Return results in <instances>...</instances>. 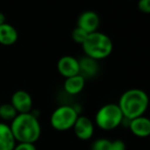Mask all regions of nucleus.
<instances>
[{"label": "nucleus", "instance_id": "22", "mask_svg": "<svg viewBox=\"0 0 150 150\" xmlns=\"http://www.w3.org/2000/svg\"><path fill=\"white\" fill-rule=\"evenodd\" d=\"M0 104H1V103H0Z\"/></svg>", "mask_w": 150, "mask_h": 150}, {"label": "nucleus", "instance_id": "17", "mask_svg": "<svg viewBox=\"0 0 150 150\" xmlns=\"http://www.w3.org/2000/svg\"><path fill=\"white\" fill-rule=\"evenodd\" d=\"M88 35H89V34H88L87 32L82 30L79 27H76L73 30V32H71V39H73L76 43L81 44L82 45V44L85 42V40L87 39Z\"/></svg>", "mask_w": 150, "mask_h": 150}, {"label": "nucleus", "instance_id": "19", "mask_svg": "<svg viewBox=\"0 0 150 150\" xmlns=\"http://www.w3.org/2000/svg\"><path fill=\"white\" fill-rule=\"evenodd\" d=\"M138 9L143 13H150V0H139Z\"/></svg>", "mask_w": 150, "mask_h": 150}, {"label": "nucleus", "instance_id": "8", "mask_svg": "<svg viewBox=\"0 0 150 150\" xmlns=\"http://www.w3.org/2000/svg\"><path fill=\"white\" fill-rule=\"evenodd\" d=\"M99 25H100L99 16L92 10H86L82 12L78 18L77 27L87 32L88 34L96 32L99 28Z\"/></svg>", "mask_w": 150, "mask_h": 150}, {"label": "nucleus", "instance_id": "14", "mask_svg": "<svg viewBox=\"0 0 150 150\" xmlns=\"http://www.w3.org/2000/svg\"><path fill=\"white\" fill-rule=\"evenodd\" d=\"M79 67H80V75L82 77L91 78L94 77L98 71V63L97 60L92 59L88 56H84L79 60Z\"/></svg>", "mask_w": 150, "mask_h": 150}, {"label": "nucleus", "instance_id": "10", "mask_svg": "<svg viewBox=\"0 0 150 150\" xmlns=\"http://www.w3.org/2000/svg\"><path fill=\"white\" fill-rule=\"evenodd\" d=\"M128 128L134 136L146 138L150 136V119L145 115L130 120Z\"/></svg>", "mask_w": 150, "mask_h": 150}, {"label": "nucleus", "instance_id": "3", "mask_svg": "<svg viewBox=\"0 0 150 150\" xmlns=\"http://www.w3.org/2000/svg\"><path fill=\"white\" fill-rule=\"evenodd\" d=\"M82 47L85 56L100 60L110 55L113 50V43L106 34L96 31L88 35L87 39L82 44Z\"/></svg>", "mask_w": 150, "mask_h": 150}, {"label": "nucleus", "instance_id": "13", "mask_svg": "<svg viewBox=\"0 0 150 150\" xmlns=\"http://www.w3.org/2000/svg\"><path fill=\"white\" fill-rule=\"evenodd\" d=\"M18 31L13 26L7 24V23L0 26V44L1 45H12L18 41Z\"/></svg>", "mask_w": 150, "mask_h": 150}, {"label": "nucleus", "instance_id": "1", "mask_svg": "<svg viewBox=\"0 0 150 150\" xmlns=\"http://www.w3.org/2000/svg\"><path fill=\"white\" fill-rule=\"evenodd\" d=\"M117 105L125 119L133 120L145 115L149 106V97L144 90L129 89L120 97Z\"/></svg>", "mask_w": 150, "mask_h": 150}, {"label": "nucleus", "instance_id": "2", "mask_svg": "<svg viewBox=\"0 0 150 150\" xmlns=\"http://www.w3.org/2000/svg\"><path fill=\"white\" fill-rule=\"evenodd\" d=\"M16 142L34 143L41 136V126L33 113H18L9 125Z\"/></svg>", "mask_w": 150, "mask_h": 150}, {"label": "nucleus", "instance_id": "5", "mask_svg": "<svg viewBox=\"0 0 150 150\" xmlns=\"http://www.w3.org/2000/svg\"><path fill=\"white\" fill-rule=\"evenodd\" d=\"M78 117V111L71 105H61L52 112L50 124L56 131H67L73 129Z\"/></svg>", "mask_w": 150, "mask_h": 150}, {"label": "nucleus", "instance_id": "9", "mask_svg": "<svg viewBox=\"0 0 150 150\" xmlns=\"http://www.w3.org/2000/svg\"><path fill=\"white\" fill-rule=\"evenodd\" d=\"M57 69L58 73L65 79L80 75L79 60L71 55L62 56L57 62Z\"/></svg>", "mask_w": 150, "mask_h": 150}, {"label": "nucleus", "instance_id": "12", "mask_svg": "<svg viewBox=\"0 0 150 150\" xmlns=\"http://www.w3.org/2000/svg\"><path fill=\"white\" fill-rule=\"evenodd\" d=\"M86 79L81 75L74 76L71 78H67L63 83V89L69 95H77L83 91L85 87Z\"/></svg>", "mask_w": 150, "mask_h": 150}, {"label": "nucleus", "instance_id": "20", "mask_svg": "<svg viewBox=\"0 0 150 150\" xmlns=\"http://www.w3.org/2000/svg\"><path fill=\"white\" fill-rule=\"evenodd\" d=\"M111 150H126V143L120 139L111 141Z\"/></svg>", "mask_w": 150, "mask_h": 150}, {"label": "nucleus", "instance_id": "15", "mask_svg": "<svg viewBox=\"0 0 150 150\" xmlns=\"http://www.w3.org/2000/svg\"><path fill=\"white\" fill-rule=\"evenodd\" d=\"M18 111L14 109V107L11 105V103H3L0 104V119L3 120H12L18 115Z\"/></svg>", "mask_w": 150, "mask_h": 150}, {"label": "nucleus", "instance_id": "11", "mask_svg": "<svg viewBox=\"0 0 150 150\" xmlns=\"http://www.w3.org/2000/svg\"><path fill=\"white\" fill-rule=\"evenodd\" d=\"M16 144V138L9 125L0 122V150H13Z\"/></svg>", "mask_w": 150, "mask_h": 150}, {"label": "nucleus", "instance_id": "6", "mask_svg": "<svg viewBox=\"0 0 150 150\" xmlns=\"http://www.w3.org/2000/svg\"><path fill=\"white\" fill-rule=\"evenodd\" d=\"M11 105L18 113H29L33 107L32 96L25 90H18L11 96Z\"/></svg>", "mask_w": 150, "mask_h": 150}, {"label": "nucleus", "instance_id": "7", "mask_svg": "<svg viewBox=\"0 0 150 150\" xmlns=\"http://www.w3.org/2000/svg\"><path fill=\"white\" fill-rule=\"evenodd\" d=\"M75 135L80 140H89L94 134V124L89 117L79 115L73 127Z\"/></svg>", "mask_w": 150, "mask_h": 150}, {"label": "nucleus", "instance_id": "18", "mask_svg": "<svg viewBox=\"0 0 150 150\" xmlns=\"http://www.w3.org/2000/svg\"><path fill=\"white\" fill-rule=\"evenodd\" d=\"M13 150H37L34 143H23L16 142Z\"/></svg>", "mask_w": 150, "mask_h": 150}, {"label": "nucleus", "instance_id": "21", "mask_svg": "<svg viewBox=\"0 0 150 150\" xmlns=\"http://www.w3.org/2000/svg\"><path fill=\"white\" fill-rule=\"evenodd\" d=\"M5 21H6L5 16H4L2 12H0V26H1V25H3V24H5Z\"/></svg>", "mask_w": 150, "mask_h": 150}, {"label": "nucleus", "instance_id": "4", "mask_svg": "<svg viewBox=\"0 0 150 150\" xmlns=\"http://www.w3.org/2000/svg\"><path fill=\"white\" fill-rule=\"evenodd\" d=\"M124 115L119 105L115 103H107L97 110L95 115V124L103 131H111L122 126Z\"/></svg>", "mask_w": 150, "mask_h": 150}, {"label": "nucleus", "instance_id": "16", "mask_svg": "<svg viewBox=\"0 0 150 150\" xmlns=\"http://www.w3.org/2000/svg\"><path fill=\"white\" fill-rule=\"evenodd\" d=\"M91 150H111V140L107 138H99L91 145Z\"/></svg>", "mask_w": 150, "mask_h": 150}]
</instances>
